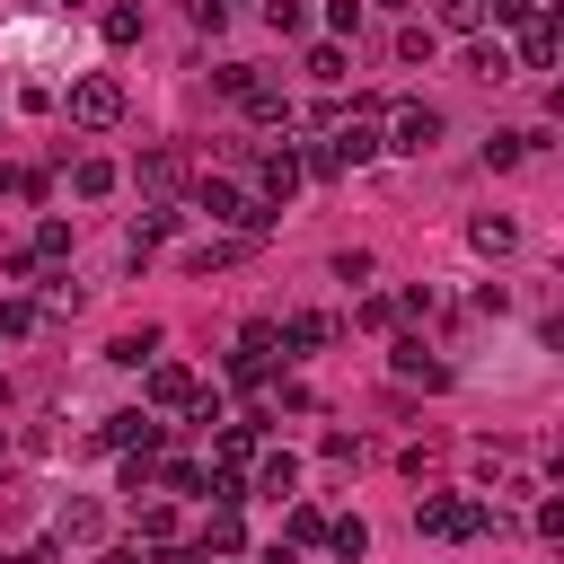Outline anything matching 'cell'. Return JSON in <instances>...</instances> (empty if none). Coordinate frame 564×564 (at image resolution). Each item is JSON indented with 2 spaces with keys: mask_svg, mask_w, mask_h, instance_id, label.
I'll use <instances>...</instances> for the list:
<instances>
[{
  "mask_svg": "<svg viewBox=\"0 0 564 564\" xmlns=\"http://www.w3.org/2000/svg\"><path fill=\"white\" fill-rule=\"evenodd\" d=\"M441 132H449V123H441V106H423V97H414V106H397V123H388L379 141H388V150H405V159H423Z\"/></svg>",
  "mask_w": 564,
  "mask_h": 564,
  "instance_id": "4",
  "label": "cell"
},
{
  "mask_svg": "<svg viewBox=\"0 0 564 564\" xmlns=\"http://www.w3.org/2000/svg\"><path fill=\"white\" fill-rule=\"evenodd\" d=\"M441 18H449L458 35H485V0H441Z\"/></svg>",
  "mask_w": 564,
  "mask_h": 564,
  "instance_id": "33",
  "label": "cell"
},
{
  "mask_svg": "<svg viewBox=\"0 0 564 564\" xmlns=\"http://www.w3.org/2000/svg\"><path fill=\"white\" fill-rule=\"evenodd\" d=\"M159 485H167V494H203V467H194V458H159Z\"/></svg>",
  "mask_w": 564,
  "mask_h": 564,
  "instance_id": "29",
  "label": "cell"
},
{
  "mask_svg": "<svg viewBox=\"0 0 564 564\" xmlns=\"http://www.w3.org/2000/svg\"><path fill=\"white\" fill-rule=\"evenodd\" d=\"M282 546H291V555H300V546H326V511L291 494V502H282Z\"/></svg>",
  "mask_w": 564,
  "mask_h": 564,
  "instance_id": "12",
  "label": "cell"
},
{
  "mask_svg": "<svg viewBox=\"0 0 564 564\" xmlns=\"http://www.w3.org/2000/svg\"><path fill=\"white\" fill-rule=\"evenodd\" d=\"M150 370V414H185L194 397H203V379L185 370V361H141Z\"/></svg>",
  "mask_w": 564,
  "mask_h": 564,
  "instance_id": "6",
  "label": "cell"
},
{
  "mask_svg": "<svg viewBox=\"0 0 564 564\" xmlns=\"http://www.w3.org/2000/svg\"><path fill=\"white\" fill-rule=\"evenodd\" d=\"M176 220H185L176 203H141V220H132V256H150V247H159V238H167Z\"/></svg>",
  "mask_w": 564,
  "mask_h": 564,
  "instance_id": "18",
  "label": "cell"
},
{
  "mask_svg": "<svg viewBox=\"0 0 564 564\" xmlns=\"http://www.w3.org/2000/svg\"><path fill=\"white\" fill-rule=\"evenodd\" d=\"M467 238H476V256H511V247H520V229H511L502 212H476V220H467Z\"/></svg>",
  "mask_w": 564,
  "mask_h": 564,
  "instance_id": "19",
  "label": "cell"
},
{
  "mask_svg": "<svg viewBox=\"0 0 564 564\" xmlns=\"http://www.w3.org/2000/svg\"><path fill=\"white\" fill-rule=\"evenodd\" d=\"M141 538H150V546H176V511H167V502H141Z\"/></svg>",
  "mask_w": 564,
  "mask_h": 564,
  "instance_id": "30",
  "label": "cell"
},
{
  "mask_svg": "<svg viewBox=\"0 0 564 564\" xmlns=\"http://www.w3.org/2000/svg\"><path fill=\"white\" fill-rule=\"evenodd\" d=\"M326 555L361 564V555H370V520H352V511H344V520H326Z\"/></svg>",
  "mask_w": 564,
  "mask_h": 564,
  "instance_id": "21",
  "label": "cell"
},
{
  "mask_svg": "<svg viewBox=\"0 0 564 564\" xmlns=\"http://www.w3.org/2000/svg\"><path fill=\"white\" fill-rule=\"evenodd\" d=\"M264 26H273V35H308V9H300V0H264Z\"/></svg>",
  "mask_w": 564,
  "mask_h": 564,
  "instance_id": "28",
  "label": "cell"
},
{
  "mask_svg": "<svg viewBox=\"0 0 564 564\" xmlns=\"http://www.w3.org/2000/svg\"><path fill=\"white\" fill-rule=\"evenodd\" d=\"M388 370H397V379H423V388H449V361H432L423 335H397V344H388Z\"/></svg>",
  "mask_w": 564,
  "mask_h": 564,
  "instance_id": "7",
  "label": "cell"
},
{
  "mask_svg": "<svg viewBox=\"0 0 564 564\" xmlns=\"http://www.w3.org/2000/svg\"><path fill=\"white\" fill-rule=\"evenodd\" d=\"M238 546H247V529H238V511H220V502H212V520H203V538H194V555H203V564H212V555L229 564Z\"/></svg>",
  "mask_w": 564,
  "mask_h": 564,
  "instance_id": "13",
  "label": "cell"
},
{
  "mask_svg": "<svg viewBox=\"0 0 564 564\" xmlns=\"http://www.w3.org/2000/svg\"><path fill=\"white\" fill-rule=\"evenodd\" d=\"M326 150H335V167H370L388 141H379V123L352 106V115H335V132H326Z\"/></svg>",
  "mask_w": 564,
  "mask_h": 564,
  "instance_id": "5",
  "label": "cell"
},
{
  "mask_svg": "<svg viewBox=\"0 0 564 564\" xmlns=\"http://www.w3.org/2000/svg\"><path fill=\"white\" fill-rule=\"evenodd\" d=\"M414 529H423V538H485L494 511H485L476 494H423V502H414Z\"/></svg>",
  "mask_w": 564,
  "mask_h": 564,
  "instance_id": "3",
  "label": "cell"
},
{
  "mask_svg": "<svg viewBox=\"0 0 564 564\" xmlns=\"http://www.w3.org/2000/svg\"><path fill=\"white\" fill-rule=\"evenodd\" d=\"M529 150H538V132H494V141H485V167H520Z\"/></svg>",
  "mask_w": 564,
  "mask_h": 564,
  "instance_id": "25",
  "label": "cell"
},
{
  "mask_svg": "<svg viewBox=\"0 0 564 564\" xmlns=\"http://www.w3.org/2000/svg\"><path fill=\"white\" fill-rule=\"evenodd\" d=\"M529 9H538V0H494V18H502V26H520Z\"/></svg>",
  "mask_w": 564,
  "mask_h": 564,
  "instance_id": "41",
  "label": "cell"
},
{
  "mask_svg": "<svg viewBox=\"0 0 564 564\" xmlns=\"http://www.w3.org/2000/svg\"><path fill=\"white\" fill-rule=\"evenodd\" d=\"M335 335H344V326H335L326 308H300V317H282V344H291V361H300V352H317V344H335Z\"/></svg>",
  "mask_w": 564,
  "mask_h": 564,
  "instance_id": "11",
  "label": "cell"
},
{
  "mask_svg": "<svg viewBox=\"0 0 564 564\" xmlns=\"http://www.w3.org/2000/svg\"><path fill=\"white\" fill-rule=\"evenodd\" d=\"M212 79H220V97H247V79H256V62H220Z\"/></svg>",
  "mask_w": 564,
  "mask_h": 564,
  "instance_id": "38",
  "label": "cell"
},
{
  "mask_svg": "<svg viewBox=\"0 0 564 564\" xmlns=\"http://www.w3.org/2000/svg\"><path fill=\"white\" fill-rule=\"evenodd\" d=\"M159 432H167L159 414H141V405H123V414H106V432H97V441H106V449H159Z\"/></svg>",
  "mask_w": 564,
  "mask_h": 564,
  "instance_id": "9",
  "label": "cell"
},
{
  "mask_svg": "<svg viewBox=\"0 0 564 564\" xmlns=\"http://www.w3.org/2000/svg\"><path fill=\"white\" fill-rule=\"evenodd\" d=\"M106 44H141V0H115L106 9Z\"/></svg>",
  "mask_w": 564,
  "mask_h": 564,
  "instance_id": "26",
  "label": "cell"
},
{
  "mask_svg": "<svg viewBox=\"0 0 564 564\" xmlns=\"http://www.w3.org/2000/svg\"><path fill=\"white\" fill-rule=\"evenodd\" d=\"M106 361H123V370L159 361V326H132V335H115V344H106Z\"/></svg>",
  "mask_w": 564,
  "mask_h": 564,
  "instance_id": "22",
  "label": "cell"
},
{
  "mask_svg": "<svg viewBox=\"0 0 564 564\" xmlns=\"http://www.w3.org/2000/svg\"><path fill=\"white\" fill-rule=\"evenodd\" d=\"M308 79L317 88H344V44H308Z\"/></svg>",
  "mask_w": 564,
  "mask_h": 564,
  "instance_id": "27",
  "label": "cell"
},
{
  "mask_svg": "<svg viewBox=\"0 0 564 564\" xmlns=\"http://www.w3.org/2000/svg\"><path fill=\"white\" fill-rule=\"evenodd\" d=\"M247 256V238H212V247H194V273H212V264H238Z\"/></svg>",
  "mask_w": 564,
  "mask_h": 564,
  "instance_id": "31",
  "label": "cell"
},
{
  "mask_svg": "<svg viewBox=\"0 0 564 564\" xmlns=\"http://www.w3.org/2000/svg\"><path fill=\"white\" fill-rule=\"evenodd\" d=\"M256 494H264V502H291V494H300V458H291V449H256Z\"/></svg>",
  "mask_w": 564,
  "mask_h": 564,
  "instance_id": "10",
  "label": "cell"
},
{
  "mask_svg": "<svg viewBox=\"0 0 564 564\" xmlns=\"http://www.w3.org/2000/svg\"><path fill=\"white\" fill-rule=\"evenodd\" d=\"M70 194H79V203L115 194V159H79V167H70Z\"/></svg>",
  "mask_w": 564,
  "mask_h": 564,
  "instance_id": "23",
  "label": "cell"
},
{
  "mask_svg": "<svg viewBox=\"0 0 564 564\" xmlns=\"http://www.w3.org/2000/svg\"><path fill=\"white\" fill-rule=\"evenodd\" d=\"M238 106H247V123H282V132H291V97H282L273 79H247V97H238Z\"/></svg>",
  "mask_w": 564,
  "mask_h": 564,
  "instance_id": "16",
  "label": "cell"
},
{
  "mask_svg": "<svg viewBox=\"0 0 564 564\" xmlns=\"http://www.w3.org/2000/svg\"><path fill=\"white\" fill-rule=\"evenodd\" d=\"M546 62H555V18L529 9V18H520V62H511V70H546Z\"/></svg>",
  "mask_w": 564,
  "mask_h": 564,
  "instance_id": "14",
  "label": "cell"
},
{
  "mask_svg": "<svg viewBox=\"0 0 564 564\" xmlns=\"http://www.w3.org/2000/svg\"><path fill=\"white\" fill-rule=\"evenodd\" d=\"M379 9H405V0H379Z\"/></svg>",
  "mask_w": 564,
  "mask_h": 564,
  "instance_id": "43",
  "label": "cell"
},
{
  "mask_svg": "<svg viewBox=\"0 0 564 564\" xmlns=\"http://www.w3.org/2000/svg\"><path fill=\"white\" fill-rule=\"evenodd\" d=\"M326 26L335 35H361V0H326Z\"/></svg>",
  "mask_w": 564,
  "mask_h": 564,
  "instance_id": "37",
  "label": "cell"
},
{
  "mask_svg": "<svg viewBox=\"0 0 564 564\" xmlns=\"http://www.w3.org/2000/svg\"><path fill=\"white\" fill-rule=\"evenodd\" d=\"M229 564H238V555H229Z\"/></svg>",
  "mask_w": 564,
  "mask_h": 564,
  "instance_id": "44",
  "label": "cell"
},
{
  "mask_svg": "<svg viewBox=\"0 0 564 564\" xmlns=\"http://www.w3.org/2000/svg\"><path fill=\"white\" fill-rule=\"evenodd\" d=\"M132 176H141V194H150V203H176V185H185V150H141V167H132Z\"/></svg>",
  "mask_w": 564,
  "mask_h": 564,
  "instance_id": "8",
  "label": "cell"
},
{
  "mask_svg": "<svg viewBox=\"0 0 564 564\" xmlns=\"http://www.w3.org/2000/svg\"><path fill=\"white\" fill-rule=\"evenodd\" d=\"M62 115H70L79 132H115V123H123V79H115V70H79L70 97H62Z\"/></svg>",
  "mask_w": 564,
  "mask_h": 564,
  "instance_id": "1",
  "label": "cell"
},
{
  "mask_svg": "<svg viewBox=\"0 0 564 564\" xmlns=\"http://www.w3.org/2000/svg\"><path fill=\"white\" fill-rule=\"evenodd\" d=\"M326 458H335V467H361L370 441H361V432H326Z\"/></svg>",
  "mask_w": 564,
  "mask_h": 564,
  "instance_id": "32",
  "label": "cell"
},
{
  "mask_svg": "<svg viewBox=\"0 0 564 564\" xmlns=\"http://www.w3.org/2000/svg\"><path fill=\"white\" fill-rule=\"evenodd\" d=\"M106 520H97V502H62V520H53V538H70V546H88Z\"/></svg>",
  "mask_w": 564,
  "mask_h": 564,
  "instance_id": "24",
  "label": "cell"
},
{
  "mask_svg": "<svg viewBox=\"0 0 564 564\" xmlns=\"http://www.w3.org/2000/svg\"><path fill=\"white\" fill-rule=\"evenodd\" d=\"M35 256H70V220H35Z\"/></svg>",
  "mask_w": 564,
  "mask_h": 564,
  "instance_id": "35",
  "label": "cell"
},
{
  "mask_svg": "<svg viewBox=\"0 0 564 564\" xmlns=\"http://www.w3.org/2000/svg\"><path fill=\"white\" fill-rule=\"evenodd\" d=\"M194 212H203L212 229H238V238H264V229H273V212H264V203H247L229 176H203V185H194Z\"/></svg>",
  "mask_w": 564,
  "mask_h": 564,
  "instance_id": "2",
  "label": "cell"
},
{
  "mask_svg": "<svg viewBox=\"0 0 564 564\" xmlns=\"http://www.w3.org/2000/svg\"><path fill=\"white\" fill-rule=\"evenodd\" d=\"M194 26H212V35H220V26H229V0H194Z\"/></svg>",
  "mask_w": 564,
  "mask_h": 564,
  "instance_id": "39",
  "label": "cell"
},
{
  "mask_svg": "<svg viewBox=\"0 0 564 564\" xmlns=\"http://www.w3.org/2000/svg\"><path fill=\"white\" fill-rule=\"evenodd\" d=\"M9 564H53V538H35V546H18Z\"/></svg>",
  "mask_w": 564,
  "mask_h": 564,
  "instance_id": "40",
  "label": "cell"
},
{
  "mask_svg": "<svg viewBox=\"0 0 564 564\" xmlns=\"http://www.w3.org/2000/svg\"><path fill=\"white\" fill-rule=\"evenodd\" d=\"M397 62H432V26H397Z\"/></svg>",
  "mask_w": 564,
  "mask_h": 564,
  "instance_id": "34",
  "label": "cell"
},
{
  "mask_svg": "<svg viewBox=\"0 0 564 564\" xmlns=\"http://www.w3.org/2000/svg\"><path fill=\"white\" fill-rule=\"evenodd\" d=\"M467 79H511V44H494V35H467Z\"/></svg>",
  "mask_w": 564,
  "mask_h": 564,
  "instance_id": "15",
  "label": "cell"
},
{
  "mask_svg": "<svg viewBox=\"0 0 564 564\" xmlns=\"http://www.w3.org/2000/svg\"><path fill=\"white\" fill-rule=\"evenodd\" d=\"M256 449H264V432H256V423H220V441H212V458H220V467H247Z\"/></svg>",
  "mask_w": 564,
  "mask_h": 564,
  "instance_id": "20",
  "label": "cell"
},
{
  "mask_svg": "<svg viewBox=\"0 0 564 564\" xmlns=\"http://www.w3.org/2000/svg\"><path fill=\"white\" fill-rule=\"evenodd\" d=\"M18 326H35V317L26 308H0V335H18Z\"/></svg>",
  "mask_w": 564,
  "mask_h": 564,
  "instance_id": "42",
  "label": "cell"
},
{
  "mask_svg": "<svg viewBox=\"0 0 564 564\" xmlns=\"http://www.w3.org/2000/svg\"><path fill=\"white\" fill-rule=\"evenodd\" d=\"M432 308H441V291H432V282H414V291H397V317H432Z\"/></svg>",
  "mask_w": 564,
  "mask_h": 564,
  "instance_id": "36",
  "label": "cell"
},
{
  "mask_svg": "<svg viewBox=\"0 0 564 564\" xmlns=\"http://www.w3.org/2000/svg\"><path fill=\"white\" fill-rule=\"evenodd\" d=\"M300 176H308V167H300V150H264V194H273V203H291V194H300Z\"/></svg>",
  "mask_w": 564,
  "mask_h": 564,
  "instance_id": "17",
  "label": "cell"
}]
</instances>
